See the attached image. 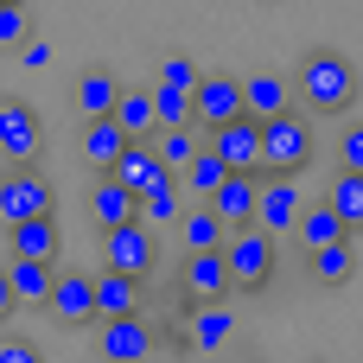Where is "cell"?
Returning a JSON list of instances; mask_svg holds the SVG:
<instances>
[{"label": "cell", "mask_w": 363, "mask_h": 363, "mask_svg": "<svg viewBox=\"0 0 363 363\" xmlns=\"http://www.w3.org/2000/svg\"><path fill=\"white\" fill-rule=\"evenodd\" d=\"M294 77H300V108L306 115H345L357 102V64L338 45H313Z\"/></svg>", "instance_id": "6da1fadb"}, {"label": "cell", "mask_w": 363, "mask_h": 363, "mask_svg": "<svg viewBox=\"0 0 363 363\" xmlns=\"http://www.w3.org/2000/svg\"><path fill=\"white\" fill-rule=\"evenodd\" d=\"M319 153V128L306 108H281L262 121V179L268 172H306Z\"/></svg>", "instance_id": "7a4b0ae2"}, {"label": "cell", "mask_w": 363, "mask_h": 363, "mask_svg": "<svg viewBox=\"0 0 363 363\" xmlns=\"http://www.w3.org/2000/svg\"><path fill=\"white\" fill-rule=\"evenodd\" d=\"M223 262H230V294H262V287L274 281V268H281V255H274V236H268L262 223H242V230H230V242H223Z\"/></svg>", "instance_id": "3957f363"}, {"label": "cell", "mask_w": 363, "mask_h": 363, "mask_svg": "<svg viewBox=\"0 0 363 363\" xmlns=\"http://www.w3.org/2000/svg\"><path fill=\"white\" fill-rule=\"evenodd\" d=\"M57 211V185L38 166H6L0 172V223H26V217H51Z\"/></svg>", "instance_id": "277c9868"}, {"label": "cell", "mask_w": 363, "mask_h": 363, "mask_svg": "<svg viewBox=\"0 0 363 363\" xmlns=\"http://www.w3.org/2000/svg\"><path fill=\"white\" fill-rule=\"evenodd\" d=\"M102 268H115V274H153L160 268V242H153V223H140V217H128V223H115V230H102Z\"/></svg>", "instance_id": "5b68a950"}, {"label": "cell", "mask_w": 363, "mask_h": 363, "mask_svg": "<svg viewBox=\"0 0 363 363\" xmlns=\"http://www.w3.org/2000/svg\"><path fill=\"white\" fill-rule=\"evenodd\" d=\"M160 351V332L128 313V319H96V363H153Z\"/></svg>", "instance_id": "8992f818"}, {"label": "cell", "mask_w": 363, "mask_h": 363, "mask_svg": "<svg viewBox=\"0 0 363 363\" xmlns=\"http://www.w3.org/2000/svg\"><path fill=\"white\" fill-rule=\"evenodd\" d=\"M38 153H45V121H38V108L19 102V96H6V102H0V160H6V166H38Z\"/></svg>", "instance_id": "52a82bcc"}, {"label": "cell", "mask_w": 363, "mask_h": 363, "mask_svg": "<svg viewBox=\"0 0 363 363\" xmlns=\"http://www.w3.org/2000/svg\"><path fill=\"white\" fill-rule=\"evenodd\" d=\"M230 115H242V77H230V70H198V83H191V128H223Z\"/></svg>", "instance_id": "ba28073f"}, {"label": "cell", "mask_w": 363, "mask_h": 363, "mask_svg": "<svg viewBox=\"0 0 363 363\" xmlns=\"http://www.w3.org/2000/svg\"><path fill=\"white\" fill-rule=\"evenodd\" d=\"M204 147H211L230 172H262V121H255V115H230L223 128L204 134Z\"/></svg>", "instance_id": "9c48e42d"}, {"label": "cell", "mask_w": 363, "mask_h": 363, "mask_svg": "<svg viewBox=\"0 0 363 363\" xmlns=\"http://www.w3.org/2000/svg\"><path fill=\"white\" fill-rule=\"evenodd\" d=\"M204 300H230V262H223V249H198L179 268V306H204Z\"/></svg>", "instance_id": "30bf717a"}, {"label": "cell", "mask_w": 363, "mask_h": 363, "mask_svg": "<svg viewBox=\"0 0 363 363\" xmlns=\"http://www.w3.org/2000/svg\"><path fill=\"white\" fill-rule=\"evenodd\" d=\"M300 211H306V198H300L294 172H268V179H262V191H255V223H262L268 236H281V230H294V223H300Z\"/></svg>", "instance_id": "8fae6325"}, {"label": "cell", "mask_w": 363, "mask_h": 363, "mask_svg": "<svg viewBox=\"0 0 363 363\" xmlns=\"http://www.w3.org/2000/svg\"><path fill=\"white\" fill-rule=\"evenodd\" d=\"M115 102H121V77H115L108 64L77 70V83H70V108H77V121H102V115H115Z\"/></svg>", "instance_id": "7c38bea8"}, {"label": "cell", "mask_w": 363, "mask_h": 363, "mask_svg": "<svg viewBox=\"0 0 363 363\" xmlns=\"http://www.w3.org/2000/svg\"><path fill=\"white\" fill-rule=\"evenodd\" d=\"M45 313H51L57 325H89V319H96V274H57Z\"/></svg>", "instance_id": "4fadbf2b"}, {"label": "cell", "mask_w": 363, "mask_h": 363, "mask_svg": "<svg viewBox=\"0 0 363 363\" xmlns=\"http://www.w3.org/2000/svg\"><path fill=\"white\" fill-rule=\"evenodd\" d=\"M255 191H262V172H223V185L204 198L230 230H242V223H255Z\"/></svg>", "instance_id": "5bb4252c"}, {"label": "cell", "mask_w": 363, "mask_h": 363, "mask_svg": "<svg viewBox=\"0 0 363 363\" xmlns=\"http://www.w3.org/2000/svg\"><path fill=\"white\" fill-rule=\"evenodd\" d=\"M108 172H115V179H121L134 198H140V191H153L160 179H172V166L153 153V140H128V147H121V160H115Z\"/></svg>", "instance_id": "9a60e30c"}, {"label": "cell", "mask_w": 363, "mask_h": 363, "mask_svg": "<svg viewBox=\"0 0 363 363\" xmlns=\"http://www.w3.org/2000/svg\"><path fill=\"white\" fill-rule=\"evenodd\" d=\"M6 249H13V255H38V262H57V249H64L57 211H51V217H26V223H6Z\"/></svg>", "instance_id": "2e32d148"}, {"label": "cell", "mask_w": 363, "mask_h": 363, "mask_svg": "<svg viewBox=\"0 0 363 363\" xmlns=\"http://www.w3.org/2000/svg\"><path fill=\"white\" fill-rule=\"evenodd\" d=\"M51 281H57V262H38V255H13L6 262V287L19 306H45L51 300Z\"/></svg>", "instance_id": "e0dca14e"}, {"label": "cell", "mask_w": 363, "mask_h": 363, "mask_svg": "<svg viewBox=\"0 0 363 363\" xmlns=\"http://www.w3.org/2000/svg\"><path fill=\"white\" fill-rule=\"evenodd\" d=\"M134 204H140V198H134V191H128L115 172H102V179L89 185V217H96V230H115V223H128V217H134Z\"/></svg>", "instance_id": "ac0fdd59"}, {"label": "cell", "mask_w": 363, "mask_h": 363, "mask_svg": "<svg viewBox=\"0 0 363 363\" xmlns=\"http://www.w3.org/2000/svg\"><path fill=\"white\" fill-rule=\"evenodd\" d=\"M223 242H230V223H223L211 204H185V217H179V249L198 255V249H223Z\"/></svg>", "instance_id": "d6986e66"}, {"label": "cell", "mask_w": 363, "mask_h": 363, "mask_svg": "<svg viewBox=\"0 0 363 363\" xmlns=\"http://www.w3.org/2000/svg\"><path fill=\"white\" fill-rule=\"evenodd\" d=\"M281 108H294V102H287L281 70H249V77H242V115L268 121V115H281Z\"/></svg>", "instance_id": "ffe728a7"}, {"label": "cell", "mask_w": 363, "mask_h": 363, "mask_svg": "<svg viewBox=\"0 0 363 363\" xmlns=\"http://www.w3.org/2000/svg\"><path fill=\"white\" fill-rule=\"evenodd\" d=\"M306 274H313L319 287H345V281L357 274V249H351V236H338V242H325V249H306Z\"/></svg>", "instance_id": "44dd1931"}, {"label": "cell", "mask_w": 363, "mask_h": 363, "mask_svg": "<svg viewBox=\"0 0 363 363\" xmlns=\"http://www.w3.org/2000/svg\"><path fill=\"white\" fill-rule=\"evenodd\" d=\"M134 306H140V281L102 268V274H96V319H128Z\"/></svg>", "instance_id": "7402d4cb"}, {"label": "cell", "mask_w": 363, "mask_h": 363, "mask_svg": "<svg viewBox=\"0 0 363 363\" xmlns=\"http://www.w3.org/2000/svg\"><path fill=\"white\" fill-rule=\"evenodd\" d=\"M121 147H128V134H121V121H115V115L83 121V160H89L96 172H108V166L121 160Z\"/></svg>", "instance_id": "603a6c76"}, {"label": "cell", "mask_w": 363, "mask_h": 363, "mask_svg": "<svg viewBox=\"0 0 363 363\" xmlns=\"http://www.w3.org/2000/svg\"><path fill=\"white\" fill-rule=\"evenodd\" d=\"M134 217H140V223H153V230H160V223H179V217H185V185H179V172H172V179H160L153 191H140Z\"/></svg>", "instance_id": "cb8c5ba5"}, {"label": "cell", "mask_w": 363, "mask_h": 363, "mask_svg": "<svg viewBox=\"0 0 363 363\" xmlns=\"http://www.w3.org/2000/svg\"><path fill=\"white\" fill-rule=\"evenodd\" d=\"M198 147H204V128H191V121H172V128H153V153H160V160H166L172 172H185Z\"/></svg>", "instance_id": "d4e9b609"}, {"label": "cell", "mask_w": 363, "mask_h": 363, "mask_svg": "<svg viewBox=\"0 0 363 363\" xmlns=\"http://www.w3.org/2000/svg\"><path fill=\"white\" fill-rule=\"evenodd\" d=\"M230 325H236L230 306H223V300H204V306L191 313V351H204V357L223 351V345H230Z\"/></svg>", "instance_id": "484cf974"}, {"label": "cell", "mask_w": 363, "mask_h": 363, "mask_svg": "<svg viewBox=\"0 0 363 363\" xmlns=\"http://www.w3.org/2000/svg\"><path fill=\"white\" fill-rule=\"evenodd\" d=\"M115 121H121V134L128 140H153V89H128L121 83V102H115Z\"/></svg>", "instance_id": "4316f807"}, {"label": "cell", "mask_w": 363, "mask_h": 363, "mask_svg": "<svg viewBox=\"0 0 363 363\" xmlns=\"http://www.w3.org/2000/svg\"><path fill=\"white\" fill-rule=\"evenodd\" d=\"M338 236H351V230L338 223L332 204H306L300 223H294V242H300V249H325V242H338Z\"/></svg>", "instance_id": "83f0119b"}, {"label": "cell", "mask_w": 363, "mask_h": 363, "mask_svg": "<svg viewBox=\"0 0 363 363\" xmlns=\"http://www.w3.org/2000/svg\"><path fill=\"white\" fill-rule=\"evenodd\" d=\"M223 172H230V166H223L211 147H198V153H191V166L179 172V185H185V198H191V204H204V198L223 185Z\"/></svg>", "instance_id": "f1b7e54d"}, {"label": "cell", "mask_w": 363, "mask_h": 363, "mask_svg": "<svg viewBox=\"0 0 363 363\" xmlns=\"http://www.w3.org/2000/svg\"><path fill=\"white\" fill-rule=\"evenodd\" d=\"M325 204L338 211V223L345 230H363V172H332V191H325Z\"/></svg>", "instance_id": "f546056e"}, {"label": "cell", "mask_w": 363, "mask_h": 363, "mask_svg": "<svg viewBox=\"0 0 363 363\" xmlns=\"http://www.w3.org/2000/svg\"><path fill=\"white\" fill-rule=\"evenodd\" d=\"M26 38H32V6L26 0H0V51H13Z\"/></svg>", "instance_id": "4dcf8cb0"}, {"label": "cell", "mask_w": 363, "mask_h": 363, "mask_svg": "<svg viewBox=\"0 0 363 363\" xmlns=\"http://www.w3.org/2000/svg\"><path fill=\"white\" fill-rule=\"evenodd\" d=\"M153 121H160V128H172V121H191V89H172V83H160V89H153Z\"/></svg>", "instance_id": "1f68e13d"}, {"label": "cell", "mask_w": 363, "mask_h": 363, "mask_svg": "<svg viewBox=\"0 0 363 363\" xmlns=\"http://www.w3.org/2000/svg\"><path fill=\"white\" fill-rule=\"evenodd\" d=\"M338 166H345V172H363V121H351V128L338 134Z\"/></svg>", "instance_id": "d6a6232c"}, {"label": "cell", "mask_w": 363, "mask_h": 363, "mask_svg": "<svg viewBox=\"0 0 363 363\" xmlns=\"http://www.w3.org/2000/svg\"><path fill=\"white\" fill-rule=\"evenodd\" d=\"M160 83H172V89H191V83H198V64H191L185 51H172V57L160 64Z\"/></svg>", "instance_id": "836d02e7"}, {"label": "cell", "mask_w": 363, "mask_h": 363, "mask_svg": "<svg viewBox=\"0 0 363 363\" xmlns=\"http://www.w3.org/2000/svg\"><path fill=\"white\" fill-rule=\"evenodd\" d=\"M0 363H45V351L32 338H0Z\"/></svg>", "instance_id": "e575fe53"}, {"label": "cell", "mask_w": 363, "mask_h": 363, "mask_svg": "<svg viewBox=\"0 0 363 363\" xmlns=\"http://www.w3.org/2000/svg\"><path fill=\"white\" fill-rule=\"evenodd\" d=\"M13 306H19V300H13V287H6V268H0V319H13Z\"/></svg>", "instance_id": "d590c367"}, {"label": "cell", "mask_w": 363, "mask_h": 363, "mask_svg": "<svg viewBox=\"0 0 363 363\" xmlns=\"http://www.w3.org/2000/svg\"><path fill=\"white\" fill-rule=\"evenodd\" d=\"M0 172H6V160H0Z\"/></svg>", "instance_id": "8d00e7d4"}]
</instances>
